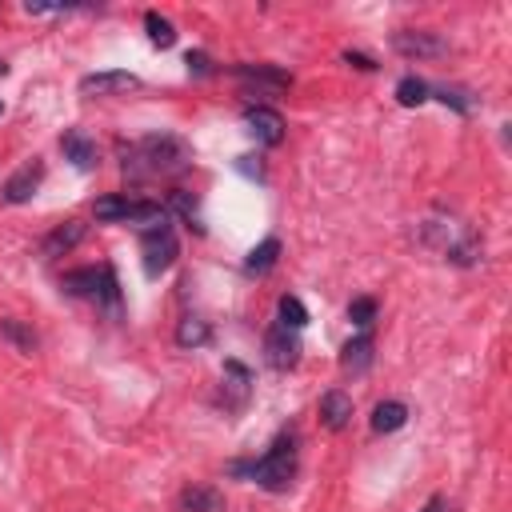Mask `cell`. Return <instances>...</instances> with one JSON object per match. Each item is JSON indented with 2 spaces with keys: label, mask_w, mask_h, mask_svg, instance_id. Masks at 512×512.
<instances>
[{
  "label": "cell",
  "mask_w": 512,
  "mask_h": 512,
  "mask_svg": "<svg viewBox=\"0 0 512 512\" xmlns=\"http://www.w3.org/2000/svg\"><path fill=\"white\" fill-rule=\"evenodd\" d=\"M144 32H148V40H152L156 48H172V44H176V28H172V20L160 16V12H144Z\"/></svg>",
  "instance_id": "obj_21"
},
{
  "label": "cell",
  "mask_w": 512,
  "mask_h": 512,
  "mask_svg": "<svg viewBox=\"0 0 512 512\" xmlns=\"http://www.w3.org/2000/svg\"><path fill=\"white\" fill-rule=\"evenodd\" d=\"M60 148H64V156H68L76 168H96V144H92L84 132H68V136L60 140Z\"/></svg>",
  "instance_id": "obj_19"
},
{
  "label": "cell",
  "mask_w": 512,
  "mask_h": 512,
  "mask_svg": "<svg viewBox=\"0 0 512 512\" xmlns=\"http://www.w3.org/2000/svg\"><path fill=\"white\" fill-rule=\"evenodd\" d=\"M0 332H4V340H12L20 352H32V348H36V332H32L28 324L12 320V316H4V320H0Z\"/></svg>",
  "instance_id": "obj_24"
},
{
  "label": "cell",
  "mask_w": 512,
  "mask_h": 512,
  "mask_svg": "<svg viewBox=\"0 0 512 512\" xmlns=\"http://www.w3.org/2000/svg\"><path fill=\"white\" fill-rule=\"evenodd\" d=\"M428 92H436V96H440L444 104H452L456 112H472V100H468L464 88H448V84H444V88H428Z\"/></svg>",
  "instance_id": "obj_26"
},
{
  "label": "cell",
  "mask_w": 512,
  "mask_h": 512,
  "mask_svg": "<svg viewBox=\"0 0 512 512\" xmlns=\"http://www.w3.org/2000/svg\"><path fill=\"white\" fill-rule=\"evenodd\" d=\"M348 320H352L360 332H368L372 320H376V300H372V296H356V300L348 304Z\"/></svg>",
  "instance_id": "obj_25"
},
{
  "label": "cell",
  "mask_w": 512,
  "mask_h": 512,
  "mask_svg": "<svg viewBox=\"0 0 512 512\" xmlns=\"http://www.w3.org/2000/svg\"><path fill=\"white\" fill-rule=\"evenodd\" d=\"M172 208H176V212H180L188 224H196V228H200V216H196V212H200V208H196V196H188V192H172Z\"/></svg>",
  "instance_id": "obj_27"
},
{
  "label": "cell",
  "mask_w": 512,
  "mask_h": 512,
  "mask_svg": "<svg viewBox=\"0 0 512 512\" xmlns=\"http://www.w3.org/2000/svg\"><path fill=\"white\" fill-rule=\"evenodd\" d=\"M0 76H4V64H0Z\"/></svg>",
  "instance_id": "obj_31"
},
{
  "label": "cell",
  "mask_w": 512,
  "mask_h": 512,
  "mask_svg": "<svg viewBox=\"0 0 512 512\" xmlns=\"http://www.w3.org/2000/svg\"><path fill=\"white\" fill-rule=\"evenodd\" d=\"M100 284H104V268H72L68 276H64V288L72 292V296H100Z\"/></svg>",
  "instance_id": "obj_17"
},
{
  "label": "cell",
  "mask_w": 512,
  "mask_h": 512,
  "mask_svg": "<svg viewBox=\"0 0 512 512\" xmlns=\"http://www.w3.org/2000/svg\"><path fill=\"white\" fill-rule=\"evenodd\" d=\"M420 512H452V504H448V496L436 492V496H428V504H424Z\"/></svg>",
  "instance_id": "obj_28"
},
{
  "label": "cell",
  "mask_w": 512,
  "mask_h": 512,
  "mask_svg": "<svg viewBox=\"0 0 512 512\" xmlns=\"http://www.w3.org/2000/svg\"><path fill=\"white\" fill-rule=\"evenodd\" d=\"M320 420H324V428H332V432L348 428V420H352V396L340 392V388L324 392V396H320Z\"/></svg>",
  "instance_id": "obj_12"
},
{
  "label": "cell",
  "mask_w": 512,
  "mask_h": 512,
  "mask_svg": "<svg viewBox=\"0 0 512 512\" xmlns=\"http://www.w3.org/2000/svg\"><path fill=\"white\" fill-rule=\"evenodd\" d=\"M392 48H396L404 60H436V56L448 52V44H444L436 32H428V28H400V32L392 36Z\"/></svg>",
  "instance_id": "obj_6"
},
{
  "label": "cell",
  "mask_w": 512,
  "mask_h": 512,
  "mask_svg": "<svg viewBox=\"0 0 512 512\" xmlns=\"http://www.w3.org/2000/svg\"><path fill=\"white\" fill-rule=\"evenodd\" d=\"M92 212H96V220H104V224H148V228H160V224H168V208H160L156 200L100 196Z\"/></svg>",
  "instance_id": "obj_3"
},
{
  "label": "cell",
  "mask_w": 512,
  "mask_h": 512,
  "mask_svg": "<svg viewBox=\"0 0 512 512\" xmlns=\"http://www.w3.org/2000/svg\"><path fill=\"white\" fill-rule=\"evenodd\" d=\"M208 336H212V328H208V320H200V316H184V320L176 324V344H180V348H200V344H208Z\"/></svg>",
  "instance_id": "obj_20"
},
{
  "label": "cell",
  "mask_w": 512,
  "mask_h": 512,
  "mask_svg": "<svg viewBox=\"0 0 512 512\" xmlns=\"http://www.w3.org/2000/svg\"><path fill=\"white\" fill-rule=\"evenodd\" d=\"M248 388H252V372L240 364V360H224V408H240L248 400Z\"/></svg>",
  "instance_id": "obj_13"
},
{
  "label": "cell",
  "mask_w": 512,
  "mask_h": 512,
  "mask_svg": "<svg viewBox=\"0 0 512 512\" xmlns=\"http://www.w3.org/2000/svg\"><path fill=\"white\" fill-rule=\"evenodd\" d=\"M396 100H400L404 108H420V104L428 100V84H424L420 76H404V80L396 84Z\"/></svg>",
  "instance_id": "obj_22"
},
{
  "label": "cell",
  "mask_w": 512,
  "mask_h": 512,
  "mask_svg": "<svg viewBox=\"0 0 512 512\" xmlns=\"http://www.w3.org/2000/svg\"><path fill=\"white\" fill-rule=\"evenodd\" d=\"M276 312H280V324H284V328H292V332H300V328L308 324V308H304L296 296H280Z\"/></svg>",
  "instance_id": "obj_23"
},
{
  "label": "cell",
  "mask_w": 512,
  "mask_h": 512,
  "mask_svg": "<svg viewBox=\"0 0 512 512\" xmlns=\"http://www.w3.org/2000/svg\"><path fill=\"white\" fill-rule=\"evenodd\" d=\"M344 60H348V64H356V68H364V72H372V68H376V64H372L364 52H352V48L344 52Z\"/></svg>",
  "instance_id": "obj_29"
},
{
  "label": "cell",
  "mask_w": 512,
  "mask_h": 512,
  "mask_svg": "<svg viewBox=\"0 0 512 512\" xmlns=\"http://www.w3.org/2000/svg\"><path fill=\"white\" fill-rule=\"evenodd\" d=\"M188 168H192V148H188V140H180L172 132L140 136L124 152V176H132V180H144V176H180Z\"/></svg>",
  "instance_id": "obj_1"
},
{
  "label": "cell",
  "mask_w": 512,
  "mask_h": 512,
  "mask_svg": "<svg viewBox=\"0 0 512 512\" xmlns=\"http://www.w3.org/2000/svg\"><path fill=\"white\" fill-rule=\"evenodd\" d=\"M408 424V408L400 400H380L372 408V432H396Z\"/></svg>",
  "instance_id": "obj_18"
},
{
  "label": "cell",
  "mask_w": 512,
  "mask_h": 512,
  "mask_svg": "<svg viewBox=\"0 0 512 512\" xmlns=\"http://www.w3.org/2000/svg\"><path fill=\"white\" fill-rule=\"evenodd\" d=\"M140 256H144V272L156 280V276H164L172 264H176V256H180V240H176V232L168 228V224H160V228H144V236H140Z\"/></svg>",
  "instance_id": "obj_4"
},
{
  "label": "cell",
  "mask_w": 512,
  "mask_h": 512,
  "mask_svg": "<svg viewBox=\"0 0 512 512\" xmlns=\"http://www.w3.org/2000/svg\"><path fill=\"white\" fill-rule=\"evenodd\" d=\"M236 472H248V476H252L260 488H268V492H284V488L296 480V436H292V432L276 436L272 448H268L260 460H252L248 468L236 464Z\"/></svg>",
  "instance_id": "obj_2"
},
{
  "label": "cell",
  "mask_w": 512,
  "mask_h": 512,
  "mask_svg": "<svg viewBox=\"0 0 512 512\" xmlns=\"http://www.w3.org/2000/svg\"><path fill=\"white\" fill-rule=\"evenodd\" d=\"M188 68H196V72H208V56H204V52H188Z\"/></svg>",
  "instance_id": "obj_30"
},
{
  "label": "cell",
  "mask_w": 512,
  "mask_h": 512,
  "mask_svg": "<svg viewBox=\"0 0 512 512\" xmlns=\"http://www.w3.org/2000/svg\"><path fill=\"white\" fill-rule=\"evenodd\" d=\"M276 260H280V240H276V236H264V240L248 252L244 272H248V276H264V272H272V268H276Z\"/></svg>",
  "instance_id": "obj_16"
},
{
  "label": "cell",
  "mask_w": 512,
  "mask_h": 512,
  "mask_svg": "<svg viewBox=\"0 0 512 512\" xmlns=\"http://www.w3.org/2000/svg\"><path fill=\"white\" fill-rule=\"evenodd\" d=\"M132 88H140V76L120 72V68L80 76V92H84V96H116V92H132Z\"/></svg>",
  "instance_id": "obj_10"
},
{
  "label": "cell",
  "mask_w": 512,
  "mask_h": 512,
  "mask_svg": "<svg viewBox=\"0 0 512 512\" xmlns=\"http://www.w3.org/2000/svg\"><path fill=\"white\" fill-rule=\"evenodd\" d=\"M40 180H44V164H40V160H28V164H20V168L4 180L0 196H4L8 204H24V200H32V196H36Z\"/></svg>",
  "instance_id": "obj_9"
},
{
  "label": "cell",
  "mask_w": 512,
  "mask_h": 512,
  "mask_svg": "<svg viewBox=\"0 0 512 512\" xmlns=\"http://www.w3.org/2000/svg\"><path fill=\"white\" fill-rule=\"evenodd\" d=\"M244 120H248V132H252L260 144L276 148V144L284 140V116H280L276 108H268V104H252V108H244Z\"/></svg>",
  "instance_id": "obj_8"
},
{
  "label": "cell",
  "mask_w": 512,
  "mask_h": 512,
  "mask_svg": "<svg viewBox=\"0 0 512 512\" xmlns=\"http://www.w3.org/2000/svg\"><path fill=\"white\" fill-rule=\"evenodd\" d=\"M80 240H84V224H80V220H64V224H56V228L40 240V252H44V256H68Z\"/></svg>",
  "instance_id": "obj_11"
},
{
  "label": "cell",
  "mask_w": 512,
  "mask_h": 512,
  "mask_svg": "<svg viewBox=\"0 0 512 512\" xmlns=\"http://www.w3.org/2000/svg\"><path fill=\"white\" fill-rule=\"evenodd\" d=\"M180 508L184 512H224V496L208 484H188L180 492Z\"/></svg>",
  "instance_id": "obj_15"
},
{
  "label": "cell",
  "mask_w": 512,
  "mask_h": 512,
  "mask_svg": "<svg viewBox=\"0 0 512 512\" xmlns=\"http://www.w3.org/2000/svg\"><path fill=\"white\" fill-rule=\"evenodd\" d=\"M264 356H268V364L280 368V372L296 368V360H300V336H296L292 328H284V324H272V328L264 332Z\"/></svg>",
  "instance_id": "obj_7"
},
{
  "label": "cell",
  "mask_w": 512,
  "mask_h": 512,
  "mask_svg": "<svg viewBox=\"0 0 512 512\" xmlns=\"http://www.w3.org/2000/svg\"><path fill=\"white\" fill-rule=\"evenodd\" d=\"M244 96H284L292 88V76L276 64H236L232 68Z\"/></svg>",
  "instance_id": "obj_5"
},
{
  "label": "cell",
  "mask_w": 512,
  "mask_h": 512,
  "mask_svg": "<svg viewBox=\"0 0 512 512\" xmlns=\"http://www.w3.org/2000/svg\"><path fill=\"white\" fill-rule=\"evenodd\" d=\"M372 348H376L372 332L352 336V340L344 344V352H340V368H344V372H364V368L372 364Z\"/></svg>",
  "instance_id": "obj_14"
}]
</instances>
